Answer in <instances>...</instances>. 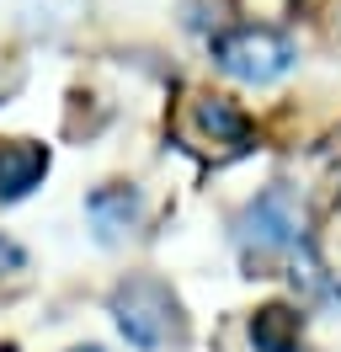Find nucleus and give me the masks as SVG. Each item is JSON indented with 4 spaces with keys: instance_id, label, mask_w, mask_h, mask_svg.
<instances>
[{
    "instance_id": "2",
    "label": "nucleus",
    "mask_w": 341,
    "mask_h": 352,
    "mask_svg": "<svg viewBox=\"0 0 341 352\" xmlns=\"http://www.w3.org/2000/svg\"><path fill=\"white\" fill-rule=\"evenodd\" d=\"M176 133L187 139V150L197 155H240L245 144H251V118L234 107L230 96H208V91H197V96H187L182 102V112H176Z\"/></svg>"
},
{
    "instance_id": "4",
    "label": "nucleus",
    "mask_w": 341,
    "mask_h": 352,
    "mask_svg": "<svg viewBox=\"0 0 341 352\" xmlns=\"http://www.w3.org/2000/svg\"><path fill=\"white\" fill-rule=\"evenodd\" d=\"M213 59H219V69H224L230 80L267 86L277 75H288L294 48H288V38L272 32V27H234V32H224V38L213 43Z\"/></svg>"
},
{
    "instance_id": "1",
    "label": "nucleus",
    "mask_w": 341,
    "mask_h": 352,
    "mask_svg": "<svg viewBox=\"0 0 341 352\" xmlns=\"http://www.w3.org/2000/svg\"><path fill=\"white\" fill-rule=\"evenodd\" d=\"M112 315H118V331L144 352H166L187 342L182 305L160 278H123L112 288Z\"/></svg>"
},
{
    "instance_id": "7",
    "label": "nucleus",
    "mask_w": 341,
    "mask_h": 352,
    "mask_svg": "<svg viewBox=\"0 0 341 352\" xmlns=\"http://www.w3.org/2000/svg\"><path fill=\"white\" fill-rule=\"evenodd\" d=\"M298 336H304V326L288 305H267L251 315V342L261 352H298Z\"/></svg>"
},
{
    "instance_id": "5",
    "label": "nucleus",
    "mask_w": 341,
    "mask_h": 352,
    "mask_svg": "<svg viewBox=\"0 0 341 352\" xmlns=\"http://www.w3.org/2000/svg\"><path fill=\"white\" fill-rule=\"evenodd\" d=\"M48 176V150L38 139H0V203L27 198Z\"/></svg>"
},
{
    "instance_id": "9",
    "label": "nucleus",
    "mask_w": 341,
    "mask_h": 352,
    "mask_svg": "<svg viewBox=\"0 0 341 352\" xmlns=\"http://www.w3.org/2000/svg\"><path fill=\"white\" fill-rule=\"evenodd\" d=\"M80 352H96V347H80Z\"/></svg>"
},
{
    "instance_id": "6",
    "label": "nucleus",
    "mask_w": 341,
    "mask_h": 352,
    "mask_svg": "<svg viewBox=\"0 0 341 352\" xmlns=\"http://www.w3.org/2000/svg\"><path fill=\"white\" fill-rule=\"evenodd\" d=\"M85 214H91V224H96V241L118 245L139 224V198L128 192V187H102V192H91L85 198Z\"/></svg>"
},
{
    "instance_id": "3",
    "label": "nucleus",
    "mask_w": 341,
    "mask_h": 352,
    "mask_svg": "<svg viewBox=\"0 0 341 352\" xmlns=\"http://www.w3.org/2000/svg\"><path fill=\"white\" fill-rule=\"evenodd\" d=\"M304 241V208L294 203L288 187H272L240 214V251L251 262H272L283 251H294Z\"/></svg>"
},
{
    "instance_id": "8",
    "label": "nucleus",
    "mask_w": 341,
    "mask_h": 352,
    "mask_svg": "<svg viewBox=\"0 0 341 352\" xmlns=\"http://www.w3.org/2000/svg\"><path fill=\"white\" fill-rule=\"evenodd\" d=\"M21 267H27V262H21V251L11 241H0V278H11V272H21Z\"/></svg>"
}]
</instances>
